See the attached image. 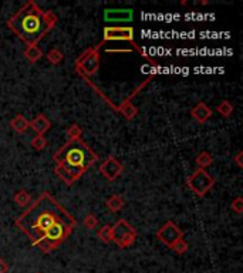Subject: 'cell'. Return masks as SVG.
Listing matches in <instances>:
<instances>
[{
    "instance_id": "cell-1",
    "label": "cell",
    "mask_w": 243,
    "mask_h": 273,
    "mask_svg": "<svg viewBox=\"0 0 243 273\" xmlns=\"http://www.w3.org/2000/svg\"><path fill=\"white\" fill-rule=\"evenodd\" d=\"M77 221L53 198L44 192L16 219V226L30 238L41 252L50 254L67 239Z\"/></svg>"
},
{
    "instance_id": "cell-2",
    "label": "cell",
    "mask_w": 243,
    "mask_h": 273,
    "mask_svg": "<svg viewBox=\"0 0 243 273\" xmlns=\"http://www.w3.org/2000/svg\"><path fill=\"white\" fill-rule=\"evenodd\" d=\"M56 23L57 17L53 11L43 10L34 1H27L10 17L7 24L10 30L27 46H37V43L56 26Z\"/></svg>"
},
{
    "instance_id": "cell-3",
    "label": "cell",
    "mask_w": 243,
    "mask_h": 273,
    "mask_svg": "<svg viewBox=\"0 0 243 273\" xmlns=\"http://www.w3.org/2000/svg\"><path fill=\"white\" fill-rule=\"evenodd\" d=\"M56 162V174L66 185H73L86 174L98 155L81 139H68L53 156Z\"/></svg>"
},
{
    "instance_id": "cell-4",
    "label": "cell",
    "mask_w": 243,
    "mask_h": 273,
    "mask_svg": "<svg viewBox=\"0 0 243 273\" xmlns=\"http://www.w3.org/2000/svg\"><path fill=\"white\" fill-rule=\"evenodd\" d=\"M186 185L189 186V189L194 192L195 195L205 196L209 189H212L215 185L214 176H211L205 169H196L192 175L186 179Z\"/></svg>"
},
{
    "instance_id": "cell-5",
    "label": "cell",
    "mask_w": 243,
    "mask_h": 273,
    "mask_svg": "<svg viewBox=\"0 0 243 273\" xmlns=\"http://www.w3.org/2000/svg\"><path fill=\"white\" fill-rule=\"evenodd\" d=\"M77 68L84 76H93L100 67V53L97 49H88L76 63Z\"/></svg>"
},
{
    "instance_id": "cell-6",
    "label": "cell",
    "mask_w": 243,
    "mask_h": 273,
    "mask_svg": "<svg viewBox=\"0 0 243 273\" xmlns=\"http://www.w3.org/2000/svg\"><path fill=\"white\" fill-rule=\"evenodd\" d=\"M184 236V232L182 229H179L172 221H168L166 224H164L156 232V238L162 242L164 245H166L168 248H172L174 245L182 239Z\"/></svg>"
},
{
    "instance_id": "cell-7",
    "label": "cell",
    "mask_w": 243,
    "mask_h": 273,
    "mask_svg": "<svg viewBox=\"0 0 243 273\" xmlns=\"http://www.w3.org/2000/svg\"><path fill=\"white\" fill-rule=\"evenodd\" d=\"M122 169H124L122 164L113 155L107 156V159L103 161L101 165H100V172L103 174L104 178H107L110 182L116 181L118 176L121 175Z\"/></svg>"
},
{
    "instance_id": "cell-8",
    "label": "cell",
    "mask_w": 243,
    "mask_h": 273,
    "mask_svg": "<svg viewBox=\"0 0 243 273\" xmlns=\"http://www.w3.org/2000/svg\"><path fill=\"white\" fill-rule=\"evenodd\" d=\"M124 40L134 44V29L132 27H106L104 29V41Z\"/></svg>"
},
{
    "instance_id": "cell-9",
    "label": "cell",
    "mask_w": 243,
    "mask_h": 273,
    "mask_svg": "<svg viewBox=\"0 0 243 273\" xmlns=\"http://www.w3.org/2000/svg\"><path fill=\"white\" fill-rule=\"evenodd\" d=\"M104 19L107 20V21H111V23H116V21H129V20H132V10H106Z\"/></svg>"
},
{
    "instance_id": "cell-10",
    "label": "cell",
    "mask_w": 243,
    "mask_h": 273,
    "mask_svg": "<svg viewBox=\"0 0 243 273\" xmlns=\"http://www.w3.org/2000/svg\"><path fill=\"white\" fill-rule=\"evenodd\" d=\"M29 127L31 130H34L37 136H44L51 127V123L47 120L46 116L39 114L37 117H34L31 121H29Z\"/></svg>"
},
{
    "instance_id": "cell-11",
    "label": "cell",
    "mask_w": 243,
    "mask_h": 273,
    "mask_svg": "<svg viewBox=\"0 0 243 273\" xmlns=\"http://www.w3.org/2000/svg\"><path fill=\"white\" fill-rule=\"evenodd\" d=\"M191 114H192V117H194L198 123L204 124V123H206V121L211 118V116H212V110L208 107L205 103H198V104L191 110Z\"/></svg>"
},
{
    "instance_id": "cell-12",
    "label": "cell",
    "mask_w": 243,
    "mask_h": 273,
    "mask_svg": "<svg viewBox=\"0 0 243 273\" xmlns=\"http://www.w3.org/2000/svg\"><path fill=\"white\" fill-rule=\"evenodd\" d=\"M111 228H113V236H114V239H113V241H117L118 238H121L122 235L128 234V232H131V231H134V228L128 224L125 219H118L117 222L114 224V226H111Z\"/></svg>"
},
{
    "instance_id": "cell-13",
    "label": "cell",
    "mask_w": 243,
    "mask_h": 273,
    "mask_svg": "<svg viewBox=\"0 0 243 273\" xmlns=\"http://www.w3.org/2000/svg\"><path fill=\"white\" fill-rule=\"evenodd\" d=\"M10 127L13 128L16 133L23 134V133H26L27 128H29V120L24 118V116H21V114H17L16 117L10 121Z\"/></svg>"
},
{
    "instance_id": "cell-14",
    "label": "cell",
    "mask_w": 243,
    "mask_h": 273,
    "mask_svg": "<svg viewBox=\"0 0 243 273\" xmlns=\"http://www.w3.org/2000/svg\"><path fill=\"white\" fill-rule=\"evenodd\" d=\"M106 205H107V208L111 212H118V211H121V209L124 208L125 201H124L122 196L111 195L107 201H106Z\"/></svg>"
},
{
    "instance_id": "cell-15",
    "label": "cell",
    "mask_w": 243,
    "mask_h": 273,
    "mask_svg": "<svg viewBox=\"0 0 243 273\" xmlns=\"http://www.w3.org/2000/svg\"><path fill=\"white\" fill-rule=\"evenodd\" d=\"M135 239H136V232H135V229H134V231H131V232H128V234L122 235L121 238H118L117 241H114V242H116L121 249H125V248H129L131 245H134Z\"/></svg>"
},
{
    "instance_id": "cell-16",
    "label": "cell",
    "mask_w": 243,
    "mask_h": 273,
    "mask_svg": "<svg viewBox=\"0 0 243 273\" xmlns=\"http://www.w3.org/2000/svg\"><path fill=\"white\" fill-rule=\"evenodd\" d=\"M24 57L29 60L30 63H36L43 57V51L39 46H27L24 50Z\"/></svg>"
},
{
    "instance_id": "cell-17",
    "label": "cell",
    "mask_w": 243,
    "mask_h": 273,
    "mask_svg": "<svg viewBox=\"0 0 243 273\" xmlns=\"http://www.w3.org/2000/svg\"><path fill=\"white\" fill-rule=\"evenodd\" d=\"M118 110H120V113H121L126 120H132V118L135 117L136 114H138V110H136V107H134V106H132V103H129V101L122 103V104L118 107Z\"/></svg>"
},
{
    "instance_id": "cell-18",
    "label": "cell",
    "mask_w": 243,
    "mask_h": 273,
    "mask_svg": "<svg viewBox=\"0 0 243 273\" xmlns=\"http://www.w3.org/2000/svg\"><path fill=\"white\" fill-rule=\"evenodd\" d=\"M195 162H196V165L199 166V169H205L206 166L212 165L214 158H212L211 154H208V152L202 151L201 154H198V156L195 158Z\"/></svg>"
},
{
    "instance_id": "cell-19",
    "label": "cell",
    "mask_w": 243,
    "mask_h": 273,
    "mask_svg": "<svg viewBox=\"0 0 243 273\" xmlns=\"http://www.w3.org/2000/svg\"><path fill=\"white\" fill-rule=\"evenodd\" d=\"M30 201H31V198H30V194L26 191V189H19L16 194H14V202L19 205V206H29Z\"/></svg>"
},
{
    "instance_id": "cell-20",
    "label": "cell",
    "mask_w": 243,
    "mask_h": 273,
    "mask_svg": "<svg viewBox=\"0 0 243 273\" xmlns=\"http://www.w3.org/2000/svg\"><path fill=\"white\" fill-rule=\"evenodd\" d=\"M97 235H98V238H100L104 244H110V242H113V239H114L111 225H104L103 228H100Z\"/></svg>"
},
{
    "instance_id": "cell-21",
    "label": "cell",
    "mask_w": 243,
    "mask_h": 273,
    "mask_svg": "<svg viewBox=\"0 0 243 273\" xmlns=\"http://www.w3.org/2000/svg\"><path fill=\"white\" fill-rule=\"evenodd\" d=\"M216 110H218V113L225 118L231 117V116L234 114V106H232V103H229L228 100L221 101V104L216 107Z\"/></svg>"
},
{
    "instance_id": "cell-22",
    "label": "cell",
    "mask_w": 243,
    "mask_h": 273,
    "mask_svg": "<svg viewBox=\"0 0 243 273\" xmlns=\"http://www.w3.org/2000/svg\"><path fill=\"white\" fill-rule=\"evenodd\" d=\"M47 60H49L51 64L59 66L60 63L64 60V56H63V53H61L59 49H51L49 50V53H47Z\"/></svg>"
},
{
    "instance_id": "cell-23",
    "label": "cell",
    "mask_w": 243,
    "mask_h": 273,
    "mask_svg": "<svg viewBox=\"0 0 243 273\" xmlns=\"http://www.w3.org/2000/svg\"><path fill=\"white\" fill-rule=\"evenodd\" d=\"M31 146L36 151H43L47 146V139L44 138V136H36L31 139Z\"/></svg>"
},
{
    "instance_id": "cell-24",
    "label": "cell",
    "mask_w": 243,
    "mask_h": 273,
    "mask_svg": "<svg viewBox=\"0 0 243 273\" xmlns=\"http://www.w3.org/2000/svg\"><path fill=\"white\" fill-rule=\"evenodd\" d=\"M83 134V130L78 124H71L70 127L67 128V136L70 139H78Z\"/></svg>"
},
{
    "instance_id": "cell-25",
    "label": "cell",
    "mask_w": 243,
    "mask_h": 273,
    "mask_svg": "<svg viewBox=\"0 0 243 273\" xmlns=\"http://www.w3.org/2000/svg\"><path fill=\"white\" fill-rule=\"evenodd\" d=\"M175 254L178 255H184L188 252V249H189V245H188V242L185 241V239H179L178 242H176L172 248H171Z\"/></svg>"
},
{
    "instance_id": "cell-26",
    "label": "cell",
    "mask_w": 243,
    "mask_h": 273,
    "mask_svg": "<svg viewBox=\"0 0 243 273\" xmlns=\"http://www.w3.org/2000/svg\"><path fill=\"white\" fill-rule=\"evenodd\" d=\"M83 224L84 226L90 229V231H93V229H96L98 226V219L96 218V215L93 214H88L86 218H84V221H83Z\"/></svg>"
},
{
    "instance_id": "cell-27",
    "label": "cell",
    "mask_w": 243,
    "mask_h": 273,
    "mask_svg": "<svg viewBox=\"0 0 243 273\" xmlns=\"http://www.w3.org/2000/svg\"><path fill=\"white\" fill-rule=\"evenodd\" d=\"M231 209L236 212L238 215H241L243 212V198L242 196H238V198H235L234 201H232V204H231Z\"/></svg>"
},
{
    "instance_id": "cell-28",
    "label": "cell",
    "mask_w": 243,
    "mask_h": 273,
    "mask_svg": "<svg viewBox=\"0 0 243 273\" xmlns=\"http://www.w3.org/2000/svg\"><path fill=\"white\" fill-rule=\"evenodd\" d=\"M243 152L242 151H239V152H238V154H236V155H235V162H236V165L239 166V168H243Z\"/></svg>"
},
{
    "instance_id": "cell-29",
    "label": "cell",
    "mask_w": 243,
    "mask_h": 273,
    "mask_svg": "<svg viewBox=\"0 0 243 273\" xmlns=\"http://www.w3.org/2000/svg\"><path fill=\"white\" fill-rule=\"evenodd\" d=\"M7 271H9V266L0 258V273H7Z\"/></svg>"
},
{
    "instance_id": "cell-30",
    "label": "cell",
    "mask_w": 243,
    "mask_h": 273,
    "mask_svg": "<svg viewBox=\"0 0 243 273\" xmlns=\"http://www.w3.org/2000/svg\"><path fill=\"white\" fill-rule=\"evenodd\" d=\"M37 273H40V272H37Z\"/></svg>"
}]
</instances>
